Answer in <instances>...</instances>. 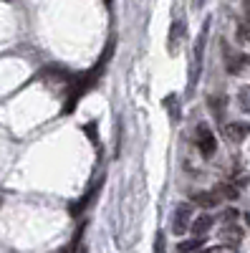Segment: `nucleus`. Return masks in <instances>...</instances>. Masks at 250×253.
I'll return each instance as SVG.
<instances>
[{"mask_svg": "<svg viewBox=\"0 0 250 253\" xmlns=\"http://www.w3.org/2000/svg\"><path fill=\"white\" fill-rule=\"evenodd\" d=\"M245 15H248V23H250V0H245Z\"/></svg>", "mask_w": 250, "mask_h": 253, "instance_id": "nucleus-20", "label": "nucleus"}, {"mask_svg": "<svg viewBox=\"0 0 250 253\" xmlns=\"http://www.w3.org/2000/svg\"><path fill=\"white\" fill-rule=\"evenodd\" d=\"M40 76H43V79H51V81H56V84H66V81H71V74H69L64 66H46Z\"/></svg>", "mask_w": 250, "mask_h": 253, "instance_id": "nucleus-12", "label": "nucleus"}, {"mask_svg": "<svg viewBox=\"0 0 250 253\" xmlns=\"http://www.w3.org/2000/svg\"><path fill=\"white\" fill-rule=\"evenodd\" d=\"M225 48H222V53H225V69H227V74H243L248 66H250V56H245V53H233V48L227 46V43H222Z\"/></svg>", "mask_w": 250, "mask_h": 253, "instance_id": "nucleus-5", "label": "nucleus"}, {"mask_svg": "<svg viewBox=\"0 0 250 253\" xmlns=\"http://www.w3.org/2000/svg\"><path fill=\"white\" fill-rule=\"evenodd\" d=\"M195 147H197V152H200L205 160H210V157L217 152V137H215V132L210 129V124L200 122V124L195 126Z\"/></svg>", "mask_w": 250, "mask_h": 253, "instance_id": "nucleus-2", "label": "nucleus"}, {"mask_svg": "<svg viewBox=\"0 0 250 253\" xmlns=\"http://www.w3.org/2000/svg\"><path fill=\"white\" fill-rule=\"evenodd\" d=\"M76 253H86V248H78V251H76Z\"/></svg>", "mask_w": 250, "mask_h": 253, "instance_id": "nucleus-24", "label": "nucleus"}, {"mask_svg": "<svg viewBox=\"0 0 250 253\" xmlns=\"http://www.w3.org/2000/svg\"><path fill=\"white\" fill-rule=\"evenodd\" d=\"M245 223H248V225H250V213H245Z\"/></svg>", "mask_w": 250, "mask_h": 253, "instance_id": "nucleus-23", "label": "nucleus"}, {"mask_svg": "<svg viewBox=\"0 0 250 253\" xmlns=\"http://www.w3.org/2000/svg\"><path fill=\"white\" fill-rule=\"evenodd\" d=\"M111 3H114V0H104V5H107V8H111Z\"/></svg>", "mask_w": 250, "mask_h": 253, "instance_id": "nucleus-22", "label": "nucleus"}, {"mask_svg": "<svg viewBox=\"0 0 250 253\" xmlns=\"http://www.w3.org/2000/svg\"><path fill=\"white\" fill-rule=\"evenodd\" d=\"M213 225H215V218L210 213H202V215L192 218L190 230H192V236H207V230H210Z\"/></svg>", "mask_w": 250, "mask_h": 253, "instance_id": "nucleus-10", "label": "nucleus"}, {"mask_svg": "<svg viewBox=\"0 0 250 253\" xmlns=\"http://www.w3.org/2000/svg\"><path fill=\"white\" fill-rule=\"evenodd\" d=\"M222 218H225V223H235V218H238V210H235V208H227L225 213H222Z\"/></svg>", "mask_w": 250, "mask_h": 253, "instance_id": "nucleus-19", "label": "nucleus"}, {"mask_svg": "<svg viewBox=\"0 0 250 253\" xmlns=\"http://www.w3.org/2000/svg\"><path fill=\"white\" fill-rule=\"evenodd\" d=\"M235 38H238V43H240V46H250V23H243V26H238V31H235Z\"/></svg>", "mask_w": 250, "mask_h": 253, "instance_id": "nucleus-15", "label": "nucleus"}, {"mask_svg": "<svg viewBox=\"0 0 250 253\" xmlns=\"http://www.w3.org/2000/svg\"><path fill=\"white\" fill-rule=\"evenodd\" d=\"M184 38V18H177L172 20V28H170V36H167V51H170L172 56L179 51V43Z\"/></svg>", "mask_w": 250, "mask_h": 253, "instance_id": "nucleus-8", "label": "nucleus"}, {"mask_svg": "<svg viewBox=\"0 0 250 253\" xmlns=\"http://www.w3.org/2000/svg\"><path fill=\"white\" fill-rule=\"evenodd\" d=\"M190 223H192V205L190 203H179L175 208V215H172V230L175 236H184L190 230Z\"/></svg>", "mask_w": 250, "mask_h": 253, "instance_id": "nucleus-4", "label": "nucleus"}, {"mask_svg": "<svg viewBox=\"0 0 250 253\" xmlns=\"http://www.w3.org/2000/svg\"><path fill=\"white\" fill-rule=\"evenodd\" d=\"M222 132H225L227 142L240 144V142H245V137L250 134V124H248V122H230V124L222 126Z\"/></svg>", "mask_w": 250, "mask_h": 253, "instance_id": "nucleus-7", "label": "nucleus"}, {"mask_svg": "<svg viewBox=\"0 0 250 253\" xmlns=\"http://www.w3.org/2000/svg\"><path fill=\"white\" fill-rule=\"evenodd\" d=\"M152 253H167V238H164V233H157Z\"/></svg>", "mask_w": 250, "mask_h": 253, "instance_id": "nucleus-18", "label": "nucleus"}, {"mask_svg": "<svg viewBox=\"0 0 250 253\" xmlns=\"http://www.w3.org/2000/svg\"><path fill=\"white\" fill-rule=\"evenodd\" d=\"M202 3H205V0H195V8H202Z\"/></svg>", "mask_w": 250, "mask_h": 253, "instance_id": "nucleus-21", "label": "nucleus"}, {"mask_svg": "<svg viewBox=\"0 0 250 253\" xmlns=\"http://www.w3.org/2000/svg\"><path fill=\"white\" fill-rule=\"evenodd\" d=\"M114 51H116V41L111 38L109 43H107V48H104V53H101V58H99L96 66L89 69L86 74H78V76L71 79V94H69V99H66V104H64V114H71V112L76 109V104L96 86V81L101 79V74H104V69H107V63H109V58H111Z\"/></svg>", "mask_w": 250, "mask_h": 253, "instance_id": "nucleus-1", "label": "nucleus"}, {"mask_svg": "<svg viewBox=\"0 0 250 253\" xmlns=\"http://www.w3.org/2000/svg\"><path fill=\"white\" fill-rule=\"evenodd\" d=\"M205 246V236H192L190 241H182L179 246H177V251L179 253H195L197 248H202Z\"/></svg>", "mask_w": 250, "mask_h": 253, "instance_id": "nucleus-14", "label": "nucleus"}, {"mask_svg": "<svg viewBox=\"0 0 250 253\" xmlns=\"http://www.w3.org/2000/svg\"><path fill=\"white\" fill-rule=\"evenodd\" d=\"M207 33H210V18L202 23L200 33H197V41H195V56H192V66H195V74H192V86L195 81L200 79V69H202V56H205V43H207Z\"/></svg>", "mask_w": 250, "mask_h": 253, "instance_id": "nucleus-3", "label": "nucleus"}, {"mask_svg": "<svg viewBox=\"0 0 250 253\" xmlns=\"http://www.w3.org/2000/svg\"><path fill=\"white\" fill-rule=\"evenodd\" d=\"M220 200H222V198L217 195V190H202V193H195V195H192V203H195L197 208H205V210L217 208Z\"/></svg>", "mask_w": 250, "mask_h": 253, "instance_id": "nucleus-9", "label": "nucleus"}, {"mask_svg": "<svg viewBox=\"0 0 250 253\" xmlns=\"http://www.w3.org/2000/svg\"><path fill=\"white\" fill-rule=\"evenodd\" d=\"M222 241H227L230 246H238L243 241V228H238L235 223H225L222 228Z\"/></svg>", "mask_w": 250, "mask_h": 253, "instance_id": "nucleus-13", "label": "nucleus"}, {"mask_svg": "<svg viewBox=\"0 0 250 253\" xmlns=\"http://www.w3.org/2000/svg\"><path fill=\"white\" fill-rule=\"evenodd\" d=\"M238 101H240L243 112H248V114H250V86H243V89H240V94H238Z\"/></svg>", "mask_w": 250, "mask_h": 253, "instance_id": "nucleus-17", "label": "nucleus"}, {"mask_svg": "<svg viewBox=\"0 0 250 253\" xmlns=\"http://www.w3.org/2000/svg\"><path fill=\"white\" fill-rule=\"evenodd\" d=\"M217 195L225 198V200H238V187H233V185H220V187H217Z\"/></svg>", "mask_w": 250, "mask_h": 253, "instance_id": "nucleus-16", "label": "nucleus"}, {"mask_svg": "<svg viewBox=\"0 0 250 253\" xmlns=\"http://www.w3.org/2000/svg\"><path fill=\"white\" fill-rule=\"evenodd\" d=\"M101 185H104V177H99V180H96V185H91V187L86 190V193H83V195H81V198L71 205V215H73V218H78L81 213H86V210L91 208V203L96 200V195H99Z\"/></svg>", "mask_w": 250, "mask_h": 253, "instance_id": "nucleus-6", "label": "nucleus"}, {"mask_svg": "<svg viewBox=\"0 0 250 253\" xmlns=\"http://www.w3.org/2000/svg\"><path fill=\"white\" fill-rule=\"evenodd\" d=\"M207 107H210V114L215 119H222L225 109H227V96L225 94H210L207 96Z\"/></svg>", "mask_w": 250, "mask_h": 253, "instance_id": "nucleus-11", "label": "nucleus"}]
</instances>
